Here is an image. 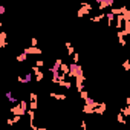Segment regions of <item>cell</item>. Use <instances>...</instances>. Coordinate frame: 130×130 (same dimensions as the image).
<instances>
[{
	"instance_id": "obj_1",
	"label": "cell",
	"mask_w": 130,
	"mask_h": 130,
	"mask_svg": "<svg viewBox=\"0 0 130 130\" xmlns=\"http://www.w3.org/2000/svg\"><path fill=\"white\" fill-rule=\"evenodd\" d=\"M26 110H28V101H25V100H20V103L17 106H12L9 109V112L12 115H20V116H25Z\"/></svg>"
},
{
	"instance_id": "obj_2",
	"label": "cell",
	"mask_w": 130,
	"mask_h": 130,
	"mask_svg": "<svg viewBox=\"0 0 130 130\" xmlns=\"http://www.w3.org/2000/svg\"><path fill=\"white\" fill-rule=\"evenodd\" d=\"M69 78H77V77H81V75H84V72H83V68L80 66L78 63H71L69 64Z\"/></svg>"
},
{
	"instance_id": "obj_3",
	"label": "cell",
	"mask_w": 130,
	"mask_h": 130,
	"mask_svg": "<svg viewBox=\"0 0 130 130\" xmlns=\"http://www.w3.org/2000/svg\"><path fill=\"white\" fill-rule=\"evenodd\" d=\"M26 55H40L41 54V49L38 46H29V47H25L23 51Z\"/></svg>"
},
{
	"instance_id": "obj_4",
	"label": "cell",
	"mask_w": 130,
	"mask_h": 130,
	"mask_svg": "<svg viewBox=\"0 0 130 130\" xmlns=\"http://www.w3.org/2000/svg\"><path fill=\"white\" fill-rule=\"evenodd\" d=\"M32 74L35 75V81H41V80L44 78V72L41 71V68L34 66V68H32Z\"/></svg>"
},
{
	"instance_id": "obj_5",
	"label": "cell",
	"mask_w": 130,
	"mask_h": 130,
	"mask_svg": "<svg viewBox=\"0 0 130 130\" xmlns=\"http://www.w3.org/2000/svg\"><path fill=\"white\" fill-rule=\"evenodd\" d=\"M113 3H115V0H103L101 3H98V8H96V9L104 11L106 8H112V6H113Z\"/></svg>"
},
{
	"instance_id": "obj_6",
	"label": "cell",
	"mask_w": 130,
	"mask_h": 130,
	"mask_svg": "<svg viewBox=\"0 0 130 130\" xmlns=\"http://www.w3.org/2000/svg\"><path fill=\"white\" fill-rule=\"evenodd\" d=\"M84 81H86V77H84V75H81V77H77V78H75V83H77L75 86H77V90H78V92L84 89Z\"/></svg>"
},
{
	"instance_id": "obj_7",
	"label": "cell",
	"mask_w": 130,
	"mask_h": 130,
	"mask_svg": "<svg viewBox=\"0 0 130 130\" xmlns=\"http://www.w3.org/2000/svg\"><path fill=\"white\" fill-rule=\"evenodd\" d=\"M8 32H2L0 31V47H6V44H8Z\"/></svg>"
},
{
	"instance_id": "obj_8",
	"label": "cell",
	"mask_w": 130,
	"mask_h": 130,
	"mask_svg": "<svg viewBox=\"0 0 130 130\" xmlns=\"http://www.w3.org/2000/svg\"><path fill=\"white\" fill-rule=\"evenodd\" d=\"M106 112V103H98V106L93 109V113H96V115H103Z\"/></svg>"
},
{
	"instance_id": "obj_9",
	"label": "cell",
	"mask_w": 130,
	"mask_h": 130,
	"mask_svg": "<svg viewBox=\"0 0 130 130\" xmlns=\"http://www.w3.org/2000/svg\"><path fill=\"white\" fill-rule=\"evenodd\" d=\"M115 20H116V25H115V28L119 31V29H122V22H124V17H122V14H118V15H115Z\"/></svg>"
},
{
	"instance_id": "obj_10",
	"label": "cell",
	"mask_w": 130,
	"mask_h": 130,
	"mask_svg": "<svg viewBox=\"0 0 130 130\" xmlns=\"http://www.w3.org/2000/svg\"><path fill=\"white\" fill-rule=\"evenodd\" d=\"M49 96H51V98H54V100H60V101H64V100L68 98L64 93H55V92H51V93H49Z\"/></svg>"
},
{
	"instance_id": "obj_11",
	"label": "cell",
	"mask_w": 130,
	"mask_h": 130,
	"mask_svg": "<svg viewBox=\"0 0 130 130\" xmlns=\"http://www.w3.org/2000/svg\"><path fill=\"white\" fill-rule=\"evenodd\" d=\"M89 12H90V9H87V8H84V6H81V8L78 9V12H77V17H78V19H81V17L87 15Z\"/></svg>"
},
{
	"instance_id": "obj_12",
	"label": "cell",
	"mask_w": 130,
	"mask_h": 130,
	"mask_svg": "<svg viewBox=\"0 0 130 130\" xmlns=\"http://www.w3.org/2000/svg\"><path fill=\"white\" fill-rule=\"evenodd\" d=\"M106 15H104V19H107V25L109 26H113V20H115V15L112 14V12H104Z\"/></svg>"
},
{
	"instance_id": "obj_13",
	"label": "cell",
	"mask_w": 130,
	"mask_h": 130,
	"mask_svg": "<svg viewBox=\"0 0 130 130\" xmlns=\"http://www.w3.org/2000/svg\"><path fill=\"white\" fill-rule=\"evenodd\" d=\"M84 104H87L89 107H92V109H95V107L98 106V101H95V100H92V98H89V96H87V98L84 100Z\"/></svg>"
},
{
	"instance_id": "obj_14",
	"label": "cell",
	"mask_w": 130,
	"mask_h": 130,
	"mask_svg": "<svg viewBox=\"0 0 130 130\" xmlns=\"http://www.w3.org/2000/svg\"><path fill=\"white\" fill-rule=\"evenodd\" d=\"M37 107H38V100H29V103H28V109L37 110Z\"/></svg>"
},
{
	"instance_id": "obj_15",
	"label": "cell",
	"mask_w": 130,
	"mask_h": 130,
	"mask_svg": "<svg viewBox=\"0 0 130 130\" xmlns=\"http://www.w3.org/2000/svg\"><path fill=\"white\" fill-rule=\"evenodd\" d=\"M60 72H63V74H69V64H66V63H63L61 61V64H60Z\"/></svg>"
},
{
	"instance_id": "obj_16",
	"label": "cell",
	"mask_w": 130,
	"mask_h": 130,
	"mask_svg": "<svg viewBox=\"0 0 130 130\" xmlns=\"http://www.w3.org/2000/svg\"><path fill=\"white\" fill-rule=\"evenodd\" d=\"M124 37H125V35H124L122 31L119 29V31H118V40H119V44H121V46H125V38H124Z\"/></svg>"
},
{
	"instance_id": "obj_17",
	"label": "cell",
	"mask_w": 130,
	"mask_h": 130,
	"mask_svg": "<svg viewBox=\"0 0 130 130\" xmlns=\"http://www.w3.org/2000/svg\"><path fill=\"white\" fill-rule=\"evenodd\" d=\"M32 81V72H28L25 77H23V81H22V84H28V83H31Z\"/></svg>"
},
{
	"instance_id": "obj_18",
	"label": "cell",
	"mask_w": 130,
	"mask_h": 130,
	"mask_svg": "<svg viewBox=\"0 0 130 130\" xmlns=\"http://www.w3.org/2000/svg\"><path fill=\"white\" fill-rule=\"evenodd\" d=\"M26 113H28V116H29V124H31V122H34V119H35V110L28 109V110H26Z\"/></svg>"
},
{
	"instance_id": "obj_19",
	"label": "cell",
	"mask_w": 130,
	"mask_h": 130,
	"mask_svg": "<svg viewBox=\"0 0 130 130\" xmlns=\"http://www.w3.org/2000/svg\"><path fill=\"white\" fill-rule=\"evenodd\" d=\"M104 15H106V14H104V12H101V14H98V15H93L90 20H92L93 23H98V22H101V20L104 19Z\"/></svg>"
},
{
	"instance_id": "obj_20",
	"label": "cell",
	"mask_w": 130,
	"mask_h": 130,
	"mask_svg": "<svg viewBox=\"0 0 130 130\" xmlns=\"http://www.w3.org/2000/svg\"><path fill=\"white\" fill-rule=\"evenodd\" d=\"M66 49H68V55H69V57L75 52V49H74V46H72L71 41H66Z\"/></svg>"
},
{
	"instance_id": "obj_21",
	"label": "cell",
	"mask_w": 130,
	"mask_h": 130,
	"mask_svg": "<svg viewBox=\"0 0 130 130\" xmlns=\"http://www.w3.org/2000/svg\"><path fill=\"white\" fill-rule=\"evenodd\" d=\"M57 84L61 86V87H66V89H71V87H72V83H71V81H66V80H64V81H58Z\"/></svg>"
},
{
	"instance_id": "obj_22",
	"label": "cell",
	"mask_w": 130,
	"mask_h": 130,
	"mask_svg": "<svg viewBox=\"0 0 130 130\" xmlns=\"http://www.w3.org/2000/svg\"><path fill=\"white\" fill-rule=\"evenodd\" d=\"M6 100H8L11 104H17V98H15V96H12V93H11V92H8V93H6Z\"/></svg>"
},
{
	"instance_id": "obj_23",
	"label": "cell",
	"mask_w": 130,
	"mask_h": 130,
	"mask_svg": "<svg viewBox=\"0 0 130 130\" xmlns=\"http://www.w3.org/2000/svg\"><path fill=\"white\" fill-rule=\"evenodd\" d=\"M121 113L124 115V118H128V116H130V106L122 107V109H121Z\"/></svg>"
},
{
	"instance_id": "obj_24",
	"label": "cell",
	"mask_w": 130,
	"mask_h": 130,
	"mask_svg": "<svg viewBox=\"0 0 130 130\" xmlns=\"http://www.w3.org/2000/svg\"><path fill=\"white\" fill-rule=\"evenodd\" d=\"M15 60H17V61H19V63H20V61H22V63H23V61H26V60H28V55H26V54H25V52H22V54H20V55H17V57H15Z\"/></svg>"
},
{
	"instance_id": "obj_25",
	"label": "cell",
	"mask_w": 130,
	"mask_h": 130,
	"mask_svg": "<svg viewBox=\"0 0 130 130\" xmlns=\"http://www.w3.org/2000/svg\"><path fill=\"white\" fill-rule=\"evenodd\" d=\"M61 61H63L61 58H57L55 63H54V66H52V69H58V71H60V64H61Z\"/></svg>"
},
{
	"instance_id": "obj_26",
	"label": "cell",
	"mask_w": 130,
	"mask_h": 130,
	"mask_svg": "<svg viewBox=\"0 0 130 130\" xmlns=\"http://www.w3.org/2000/svg\"><path fill=\"white\" fill-rule=\"evenodd\" d=\"M83 113H93V109L89 107L87 104H84V107H83Z\"/></svg>"
},
{
	"instance_id": "obj_27",
	"label": "cell",
	"mask_w": 130,
	"mask_h": 130,
	"mask_svg": "<svg viewBox=\"0 0 130 130\" xmlns=\"http://www.w3.org/2000/svg\"><path fill=\"white\" fill-rule=\"evenodd\" d=\"M71 57H72V63H78V61H80V55H78L77 52H74Z\"/></svg>"
},
{
	"instance_id": "obj_28",
	"label": "cell",
	"mask_w": 130,
	"mask_h": 130,
	"mask_svg": "<svg viewBox=\"0 0 130 130\" xmlns=\"http://www.w3.org/2000/svg\"><path fill=\"white\" fill-rule=\"evenodd\" d=\"M110 12L113 15H118V14H121V8H110Z\"/></svg>"
},
{
	"instance_id": "obj_29",
	"label": "cell",
	"mask_w": 130,
	"mask_h": 130,
	"mask_svg": "<svg viewBox=\"0 0 130 130\" xmlns=\"http://www.w3.org/2000/svg\"><path fill=\"white\" fill-rule=\"evenodd\" d=\"M122 68H124V71H130V61H128V60H125V61L122 63Z\"/></svg>"
},
{
	"instance_id": "obj_30",
	"label": "cell",
	"mask_w": 130,
	"mask_h": 130,
	"mask_svg": "<svg viewBox=\"0 0 130 130\" xmlns=\"http://www.w3.org/2000/svg\"><path fill=\"white\" fill-rule=\"evenodd\" d=\"M35 66H37V68H43V66H44V60H37V61H35Z\"/></svg>"
},
{
	"instance_id": "obj_31",
	"label": "cell",
	"mask_w": 130,
	"mask_h": 130,
	"mask_svg": "<svg viewBox=\"0 0 130 130\" xmlns=\"http://www.w3.org/2000/svg\"><path fill=\"white\" fill-rule=\"evenodd\" d=\"M78 93H80V95H81V98H83V100H86V98H87V96H89V93H87V92H86V90H84V89H83V90H80V92H78Z\"/></svg>"
},
{
	"instance_id": "obj_32",
	"label": "cell",
	"mask_w": 130,
	"mask_h": 130,
	"mask_svg": "<svg viewBox=\"0 0 130 130\" xmlns=\"http://www.w3.org/2000/svg\"><path fill=\"white\" fill-rule=\"evenodd\" d=\"M118 121H119V122H121V124H125V119H124V115H122V113H121V112H119V113H118Z\"/></svg>"
},
{
	"instance_id": "obj_33",
	"label": "cell",
	"mask_w": 130,
	"mask_h": 130,
	"mask_svg": "<svg viewBox=\"0 0 130 130\" xmlns=\"http://www.w3.org/2000/svg\"><path fill=\"white\" fill-rule=\"evenodd\" d=\"M81 6H84V8H87V9L92 11V5H90L89 2H81Z\"/></svg>"
},
{
	"instance_id": "obj_34",
	"label": "cell",
	"mask_w": 130,
	"mask_h": 130,
	"mask_svg": "<svg viewBox=\"0 0 130 130\" xmlns=\"http://www.w3.org/2000/svg\"><path fill=\"white\" fill-rule=\"evenodd\" d=\"M31 46H38V40H37L35 37H32V40H31Z\"/></svg>"
},
{
	"instance_id": "obj_35",
	"label": "cell",
	"mask_w": 130,
	"mask_h": 130,
	"mask_svg": "<svg viewBox=\"0 0 130 130\" xmlns=\"http://www.w3.org/2000/svg\"><path fill=\"white\" fill-rule=\"evenodd\" d=\"M20 119H22V116H20V115H14V116H12V121H14V124H15V122H19Z\"/></svg>"
},
{
	"instance_id": "obj_36",
	"label": "cell",
	"mask_w": 130,
	"mask_h": 130,
	"mask_svg": "<svg viewBox=\"0 0 130 130\" xmlns=\"http://www.w3.org/2000/svg\"><path fill=\"white\" fill-rule=\"evenodd\" d=\"M29 100H38V96H37V93H34V92H31V93H29Z\"/></svg>"
},
{
	"instance_id": "obj_37",
	"label": "cell",
	"mask_w": 130,
	"mask_h": 130,
	"mask_svg": "<svg viewBox=\"0 0 130 130\" xmlns=\"http://www.w3.org/2000/svg\"><path fill=\"white\" fill-rule=\"evenodd\" d=\"M5 12H6V8H5L3 5H0V15H3Z\"/></svg>"
},
{
	"instance_id": "obj_38",
	"label": "cell",
	"mask_w": 130,
	"mask_h": 130,
	"mask_svg": "<svg viewBox=\"0 0 130 130\" xmlns=\"http://www.w3.org/2000/svg\"><path fill=\"white\" fill-rule=\"evenodd\" d=\"M8 125H14V121H12V118H8Z\"/></svg>"
},
{
	"instance_id": "obj_39",
	"label": "cell",
	"mask_w": 130,
	"mask_h": 130,
	"mask_svg": "<svg viewBox=\"0 0 130 130\" xmlns=\"http://www.w3.org/2000/svg\"><path fill=\"white\" fill-rule=\"evenodd\" d=\"M81 127H83V130H86V128H87V125H86V121H81Z\"/></svg>"
},
{
	"instance_id": "obj_40",
	"label": "cell",
	"mask_w": 130,
	"mask_h": 130,
	"mask_svg": "<svg viewBox=\"0 0 130 130\" xmlns=\"http://www.w3.org/2000/svg\"><path fill=\"white\" fill-rule=\"evenodd\" d=\"M2 26H3V23H2V20H0V29H2Z\"/></svg>"
},
{
	"instance_id": "obj_41",
	"label": "cell",
	"mask_w": 130,
	"mask_h": 130,
	"mask_svg": "<svg viewBox=\"0 0 130 130\" xmlns=\"http://www.w3.org/2000/svg\"><path fill=\"white\" fill-rule=\"evenodd\" d=\"M95 2H96V3H101V2H103V0H95Z\"/></svg>"
}]
</instances>
